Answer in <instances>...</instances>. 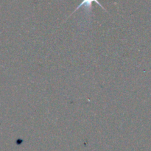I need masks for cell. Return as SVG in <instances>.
<instances>
[{"mask_svg": "<svg viewBox=\"0 0 151 151\" xmlns=\"http://www.w3.org/2000/svg\"><path fill=\"white\" fill-rule=\"evenodd\" d=\"M93 2H96L97 4H98V5H100V7L103 9V10H106L105 7H103V5L100 4V2L98 1V0H83V1L82 2H81V4L78 6V7H77V8L75 9L73 12H72V14H73L74 13H75L77 10H78L80 8H81V7H84V9H85V10L86 11L87 13H91V9H92V3Z\"/></svg>", "mask_w": 151, "mask_h": 151, "instance_id": "1", "label": "cell"}]
</instances>
